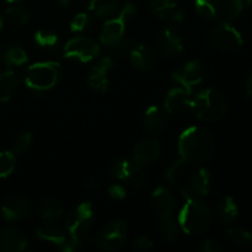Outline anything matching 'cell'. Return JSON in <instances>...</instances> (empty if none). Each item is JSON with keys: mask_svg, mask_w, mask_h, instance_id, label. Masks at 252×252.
<instances>
[{"mask_svg": "<svg viewBox=\"0 0 252 252\" xmlns=\"http://www.w3.org/2000/svg\"><path fill=\"white\" fill-rule=\"evenodd\" d=\"M98 56H100V46L88 37H74L64 46L65 58L78 59L83 63L94 61Z\"/></svg>", "mask_w": 252, "mask_h": 252, "instance_id": "52a82bcc", "label": "cell"}, {"mask_svg": "<svg viewBox=\"0 0 252 252\" xmlns=\"http://www.w3.org/2000/svg\"><path fill=\"white\" fill-rule=\"evenodd\" d=\"M36 234L41 240L54 244V245L58 246L64 252H74L80 249V239L66 235L65 231L61 226L56 225V224L42 225L41 228L37 229Z\"/></svg>", "mask_w": 252, "mask_h": 252, "instance_id": "ba28073f", "label": "cell"}, {"mask_svg": "<svg viewBox=\"0 0 252 252\" xmlns=\"http://www.w3.org/2000/svg\"><path fill=\"white\" fill-rule=\"evenodd\" d=\"M110 175L115 179L130 184L134 187H139L144 181V172L142 166L133 159L123 158L113 162L110 167Z\"/></svg>", "mask_w": 252, "mask_h": 252, "instance_id": "30bf717a", "label": "cell"}, {"mask_svg": "<svg viewBox=\"0 0 252 252\" xmlns=\"http://www.w3.org/2000/svg\"><path fill=\"white\" fill-rule=\"evenodd\" d=\"M93 221L90 219H86L84 217H81L78 212L74 209L70 213H68L65 218V226L66 231L69 233V235L73 236V238L80 239V236L83 234H85L86 231H89V229L93 225Z\"/></svg>", "mask_w": 252, "mask_h": 252, "instance_id": "7402d4cb", "label": "cell"}, {"mask_svg": "<svg viewBox=\"0 0 252 252\" xmlns=\"http://www.w3.org/2000/svg\"><path fill=\"white\" fill-rule=\"evenodd\" d=\"M32 144V134L31 133L26 132L20 134L19 137L15 138V140L12 142L11 145V152L14 154H19V153L25 152L30 148V145Z\"/></svg>", "mask_w": 252, "mask_h": 252, "instance_id": "74e56055", "label": "cell"}, {"mask_svg": "<svg viewBox=\"0 0 252 252\" xmlns=\"http://www.w3.org/2000/svg\"><path fill=\"white\" fill-rule=\"evenodd\" d=\"M2 25H4V20H2V17L0 16V31L2 30Z\"/></svg>", "mask_w": 252, "mask_h": 252, "instance_id": "c3c4849f", "label": "cell"}, {"mask_svg": "<svg viewBox=\"0 0 252 252\" xmlns=\"http://www.w3.org/2000/svg\"><path fill=\"white\" fill-rule=\"evenodd\" d=\"M165 17L169 20L170 24H171L172 26H176V25H181L182 22L186 20V12H185L182 9H180V7L176 6L172 10H170V11L165 15L164 19Z\"/></svg>", "mask_w": 252, "mask_h": 252, "instance_id": "f35d334b", "label": "cell"}, {"mask_svg": "<svg viewBox=\"0 0 252 252\" xmlns=\"http://www.w3.org/2000/svg\"><path fill=\"white\" fill-rule=\"evenodd\" d=\"M108 194H110L111 198L116 199V201H122L127 196V191L122 185H112L108 189Z\"/></svg>", "mask_w": 252, "mask_h": 252, "instance_id": "b9f144b4", "label": "cell"}, {"mask_svg": "<svg viewBox=\"0 0 252 252\" xmlns=\"http://www.w3.org/2000/svg\"><path fill=\"white\" fill-rule=\"evenodd\" d=\"M211 37L216 48L225 53L239 51L244 43L241 33L230 22H221L214 27L212 30Z\"/></svg>", "mask_w": 252, "mask_h": 252, "instance_id": "8992f818", "label": "cell"}, {"mask_svg": "<svg viewBox=\"0 0 252 252\" xmlns=\"http://www.w3.org/2000/svg\"><path fill=\"white\" fill-rule=\"evenodd\" d=\"M57 4L59 5V6L62 7H66L69 5V2H70V0H56Z\"/></svg>", "mask_w": 252, "mask_h": 252, "instance_id": "bcb514c9", "label": "cell"}, {"mask_svg": "<svg viewBox=\"0 0 252 252\" xmlns=\"http://www.w3.org/2000/svg\"><path fill=\"white\" fill-rule=\"evenodd\" d=\"M218 216L221 223L230 225L239 216V208L236 202L231 197H224L218 206Z\"/></svg>", "mask_w": 252, "mask_h": 252, "instance_id": "d4e9b609", "label": "cell"}, {"mask_svg": "<svg viewBox=\"0 0 252 252\" xmlns=\"http://www.w3.org/2000/svg\"><path fill=\"white\" fill-rule=\"evenodd\" d=\"M152 207L160 219L170 218L174 212V196L166 187H158L152 193Z\"/></svg>", "mask_w": 252, "mask_h": 252, "instance_id": "e0dca14e", "label": "cell"}, {"mask_svg": "<svg viewBox=\"0 0 252 252\" xmlns=\"http://www.w3.org/2000/svg\"><path fill=\"white\" fill-rule=\"evenodd\" d=\"M5 16L7 17L9 21H11L12 24L15 25H19V26H24L29 22V14L25 11L24 9L21 7H17V6H11L9 9H6L5 11Z\"/></svg>", "mask_w": 252, "mask_h": 252, "instance_id": "d590c367", "label": "cell"}, {"mask_svg": "<svg viewBox=\"0 0 252 252\" xmlns=\"http://www.w3.org/2000/svg\"><path fill=\"white\" fill-rule=\"evenodd\" d=\"M27 246V239L20 230L14 228H6L0 230V251L20 252Z\"/></svg>", "mask_w": 252, "mask_h": 252, "instance_id": "d6986e66", "label": "cell"}, {"mask_svg": "<svg viewBox=\"0 0 252 252\" xmlns=\"http://www.w3.org/2000/svg\"><path fill=\"white\" fill-rule=\"evenodd\" d=\"M177 221L180 228L187 235H201L211 226V209L199 198L187 199L180 211Z\"/></svg>", "mask_w": 252, "mask_h": 252, "instance_id": "7a4b0ae2", "label": "cell"}, {"mask_svg": "<svg viewBox=\"0 0 252 252\" xmlns=\"http://www.w3.org/2000/svg\"><path fill=\"white\" fill-rule=\"evenodd\" d=\"M19 84L17 75L12 70H6L0 74V103L10 100Z\"/></svg>", "mask_w": 252, "mask_h": 252, "instance_id": "cb8c5ba5", "label": "cell"}, {"mask_svg": "<svg viewBox=\"0 0 252 252\" xmlns=\"http://www.w3.org/2000/svg\"><path fill=\"white\" fill-rule=\"evenodd\" d=\"M31 212L27 198L21 194L9 196L1 204V214L6 220H19L26 218Z\"/></svg>", "mask_w": 252, "mask_h": 252, "instance_id": "4fadbf2b", "label": "cell"}, {"mask_svg": "<svg viewBox=\"0 0 252 252\" xmlns=\"http://www.w3.org/2000/svg\"><path fill=\"white\" fill-rule=\"evenodd\" d=\"M229 240L239 248H249L252 245V234L243 228H229L226 231Z\"/></svg>", "mask_w": 252, "mask_h": 252, "instance_id": "f1b7e54d", "label": "cell"}, {"mask_svg": "<svg viewBox=\"0 0 252 252\" xmlns=\"http://www.w3.org/2000/svg\"><path fill=\"white\" fill-rule=\"evenodd\" d=\"M196 11L202 19L213 21L221 14L223 5L220 0H196L194 1Z\"/></svg>", "mask_w": 252, "mask_h": 252, "instance_id": "603a6c76", "label": "cell"}, {"mask_svg": "<svg viewBox=\"0 0 252 252\" xmlns=\"http://www.w3.org/2000/svg\"><path fill=\"white\" fill-rule=\"evenodd\" d=\"M85 186L91 191H97L101 187V180L97 176H90L86 179Z\"/></svg>", "mask_w": 252, "mask_h": 252, "instance_id": "ee69618b", "label": "cell"}, {"mask_svg": "<svg viewBox=\"0 0 252 252\" xmlns=\"http://www.w3.org/2000/svg\"><path fill=\"white\" fill-rule=\"evenodd\" d=\"M159 230L161 233V236L166 241H172L177 238L179 235V228L172 220L171 217L170 218H162L160 219L159 224Z\"/></svg>", "mask_w": 252, "mask_h": 252, "instance_id": "1f68e13d", "label": "cell"}, {"mask_svg": "<svg viewBox=\"0 0 252 252\" xmlns=\"http://www.w3.org/2000/svg\"><path fill=\"white\" fill-rule=\"evenodd\" d=\"M166 115H165L164 110L160 108L159 106H149L144 113V126L150 133H158L162 132L166 127Z\"/></svg>", "mask_w": 252, "mask_h": 252, "instance_id": "44dd1931", "label": "cell"}, {"mask_svg": "<svg viewBox=\"0 0 252 252\" xmlns=\"http://www.w3.org/2000/svg\"><path fill=\"white\" fill-rule=\"evenodd\" d=\"M158 46L164 53L169 54V56L180 54L184 51L181 36H180L176 27L172 26V25H170L160 32L159 36H158Z\"/></svg>", "mask_w": 252, "mask_h": 252, "instance_id": "2e32d148", "label": "cell"}, {"mask_svg": "<svg viewBox=\"0 0 252 252\" xmlns=\"http://www.w3.org/2000/svg\"><path fill=\"white\" fill-rule=\"evenodd\" d=\"M204 66L199 61H191L175 70L172 73V79L182 86L186 91L191 94L192 89L203 81Z\"/></svg>", "mask_w": 252, "mask_h": 252, "instance_id": "7c38bea8", "label": "cell"}, {"mask_svg": "<svg viewBox=\"0 0 252 252\" xmlns=\"http://www.w3.org/2000/svg\"><path fill=\"white\" fill-rule=\"evenodd\" d=\"M189 106L194 115L206 122H216L225 116L228 100L223 93L216 89L202 90L191 100Z\"/></svg>", "mask_w": 252, "mask_h": 252, "instance_id": "3957f363", "label": "cell"}, {"mask_svg": "<svg viewBox=\"0 0 252 252\" xmlns=\"http://www.w3.org/2000/svg\"><path fill=\"white\" fill-rule=\"evenodd\" d=\"M135 12H137L135 5H133L132 2H128L123 6L117 17H113V19L106 21L100 32L101 43L108 48L113 43L120 41L122 37H125L126 26H127L128 21L133 19Z\"/></svg>", "mask_w": 252, "mask_h": 252, "instance_id": "5b68a950", "label": "cell"}, {"mask_svg": "<svg viewBox=\"0 0 252 252\" xmlns=\"http://www.w3.org/2000/svg\"><path fill=\"white\" fill-rule=\"evenodd\" d=\"M4 62L7 65H22L27 62V53L20 46H10L4 53Z\"/></svg>", "mask_w": 252, "mask_h": 252, "instance_id": "f546056e", "label": "cell"}, {"mask_svg": "<svg viewBox=\"0 0 252 252\" xmlns=\"http://www.w3.org/2000/svg\"><path fill=\"white\" fill-rule=\"evenodd\" d=\"M193 165L194 164H192L191 161L181 158V159L177 160L176 162H174V164L167 169L166 179L169 180L170 182L181 181L182 179H185V177L191 172V169Z\"/></svg>", "mask_w": 252, "mask_h": 252, "instance_id": "484cf974", "label": "cell"}, {"mask_svg": "<svg viewBox=\"0 0 252 252\" xmlns=\"http://www.w3.org/2000/svg\"><path fill=\"white\" fill-rule=\"evenodd\" d=\"M211 172L206 167H199L191 175L187 184L181 187V194L185 199H196L207 196L211 189Z\"/></svg>", "mask_w": 252, "mask_h": 252, "instance_id": "8fae6325", "label": "cell"}, {"mask_svg": "<svg viewBox=\"0 0 252 252\" xmlns=\"http://www.w3.org/2000/svg\"><path fill=\"white\" fill-rule=\"evenodd\" d=\"M89 9L98 17L112 16L118 9V0H90Z\"/></svg>", "mask_w": 252, "mask_h": 252, "instance_id": "4316f807", "label": "cell"}, {"mask_svg": "<svg viewBox=\"0 0 252 252\" xmlns=\"http://www.w3.org/2000/svg\"><path fill=\"white\" fill-rule=\"evenodd\" d=\"M157 51L149 44H138L130 49V62L139 70H149L157 63Z\"/></svg>", "mask_w": 252, "mask_h": 252, "instance_id": "ac0fdd59", "label": "cell"}, {"mask_svg": "<svg viewBox=\"0 0 252 252\" xmlns=\"http://www.w3.org/2000/svg\"><path fill=\"white\" fill-rule=\"evenodd\" d=\"M61 74V64L57 62H39L29 66L25 76V83L31 90L46 91L57 85Z\"/></svg>", "mask_w": 252, "mask_h": 252, "instance_id": "277c9868", "label": "cell"}, {"mask_svg": "<svg viewBox=\"0 0 252 252\" xmlns=\"http://www.w3.org/2000/svg\"><path fill=\"white\" fill-rule=\"evenodd\" d=\"M34 41L39 47L46 49H54L58 47L59 38L58 34L48 30H39L34 33Z\"/></svg>", "mask_w": 252, "mask_h": 252, "instance_id": "4dcf8cb0", "label": "cell"}, {"mask_svg": "<svg viewBox=\"0 0 252 252\" xmlns=\"http://www.w3.org/2000/svg\"><path fill=\"white\" fill-rule=\"evenodd\" d=\"M113 59L111 57H105L101 59L90 70L88 76V84L94 90L105 93L108 88V71L112 69Z\"/></svg>", "mask_w": 252, "mask_h": 252, "instance_id": "5bb4252c", "label": "cell"}, {"mask_svg": "<svg viewBox=\"0 0 252 252\" xmlns=\"http://www.w3.org/2000/svg\"><path fill=\"white\" fill-rule=\"evenodd\" d=\"M160 153H161V147L159 140L144 139L135 145L132 159L140 166H144L154 162L160 157Z\"/></svg>", "mask_w": 252, "mask_h": 252, "instance_id": "9a60e30c", "label": "cell"}, {"mask_svg": "<svg viewBox=\"0 0 252 252\" xmlns=\"http://www.w3.org/2000/svg\"><path fill=\"white\" fill-rule=\"evenodd\" d=\"M133 249H134L135 251H142V252L152 250L153 240L148 235L139 236V238L134 241V244H133Z\"/></svg>", "mask_w": 252, "mask_h": 252, "instance_id": "60d3db41", "label": "cell"}, {"mask_svg": "<svg viewBox=\"0 0 252 252\" xmlns=\"http://www.w3.org/2000/svg\"><path fill=\"white\" fill-rule=\"evenodd\" d=\"M63 213V206H62L61 202H58L57 199H44V201L39 204V214H41V217L44 220H54V219L59 218Z\"/></svg>", "mask_w": 252, "mask_h": 252, "instance_id": "83f0119b", "label": "cell"}, {"mask_svg": "<svg viewBox=\"0 0 252 252\" xmlns=\"http://www.w3.org/2000/svg\"><path fill=\"white\" fill-rule=\"evenodd\" d=\"M91 25L90 16L86 12H80L75 15L70 22V31L71 32H84L88 30Z\"/></svg>", "mask_w": 252, "mask_h": 252, "instance_id": "8d00e7d4", "label": "cell"}, {"mask_svg": "<svg viewBox=\"0 0 252 252\" xmlns=\"http://www.w3.org/2000/svg\"><path fill=\"white\" fill-rule=\"evenodd\" d=\"M181 158L192 164L208 161L216 152V140L211 132L202 127H189L181 133L177 142Z\"/></svg>", "mask_w": 252, "mask_h": 252, "instance_id": "6da1fadb", "label": "cell"}, {"mask_svg": "<svg viewBox=\"0 0 252 252\" xmlns=\"http://www.w3.org/2000/svg\"><path fill=\"white\" fill-rule=\"evenodd\" d=\"M6 1L11 2V4H19V2L24 1V0H6Z\"/></svg>", "mask_w": 252, "mask_h": 252, "instance_id": "7dc6e473", "label": "cell"}, {"mask_svg": "<svg viewBox=\"0 0 252 252\" xmlns=\"http://www.w3.org/2000/svg\"><path fill=\"white\" fill-rule=\"evenodd\" d=\"M191 94L185 90L184 88H174L167 93L165 97V110L167 113H176L184 110L185 107L191 103Z\"/></svg>", "mask_w": 252, "mask_h": 252, "instance_id": "ffe728a7", "label": "cell"}, {"mask_svg": "<svg viewBox=\"0 0 252 252\" xmlns=\"http://www.w3.org/2000/svg\"><path fill=\"white\" fill-rule=\"evenodd\" d=\"M177 6V0H152L150 7L153 14L158 15L159 17L164 19L165 15Z\"/></svg>", "mask_w": 252, "mask_h": 252, "instance_id": "e575fe53", "label": "cell"}, {"mask_svg": "<svg viewBox=\"0 0 252 252\" xmlns=\"http://www.w3.org/2000/svg\"><path fill=\"white\" fill-rule=\"evenodd\" d=\"M108 49L116 54H123L132 49V42H130V39L127 38V37H122L120 41H117L116 43H113L112 46L108 47Z\"/></svg>", "mask_w": 252, "mask_h": 252, "instance_id": "ab89813d", "label": "cell"}, {"mask_svg": "<svg viewBox=\"0 0 252 252\" xmlns=\"http://www.w3.org/2000/svg\"><path fill=\"white\" fill-rule=\"evenodd\" d=\"M248 0H226L225 6H224V12L228 21L235 20L239 15L243 12Z\"/></svg>", "mask_w": 252, "mask_h": 252, "instance_id": "836d02e7", "label": "cell"}, {"mask_svg": "<svg viewBox=\"0 0 252 252\" xmlns=\"http://www.w3.org/2000/svg\"><path fill=\"white\" fill-rule=\"evenodd\" d=\"M245 88H246V94H248L249 97H252V74L249 76Z\"/></svg>", "mask_w": 252, "mask_h": 252, "instance_id": "f6af8a7d", "label": "cell"}, {"mask_svg": "<svg viewBox=\"0 0 252 252\" xmlns=\"http://www.w3.org/2000/svg\"><path fill=\"white\" fill-rule=\"evenodd\" d=\"M15 154L12 152H0V179L6 177L15 169Z\"/></svg>", "mask_w": 252, "mask_h": 252, "instance_id": "d6a6232c", "label": "cell"}, {"mask_svg": "<svg viewBox=\"0 0 252 252\" xmlns=\"http://www.w3.org/2000/svg\"><path fill=\"white\" fill-rule=\"evenodd\" d=\"M128 228L125 221H112L107 224L97 236V244L102 250L113 251L122 248L127 240Z\"/></svg>", "mask_w": 252, "mask_h": 252, "instance_id": "9c48e42d", "label": "cell"}, {"mask_svg": "<svg viewBox=\"0 0 252 252\" xmlns=\"http://www.w3.org/2000/svg\"><path fill=\"white\" fill-rule=\"evenodd\" d=\"M201 251L202 252H220L221 246L219 245L217 241L208 239V240H206L201 245Z\"/></svg>", "mask_w": 252, "mask_h": 252, "instance_id": "7bdbcfd3", "label": "cell"}]
</instances>
